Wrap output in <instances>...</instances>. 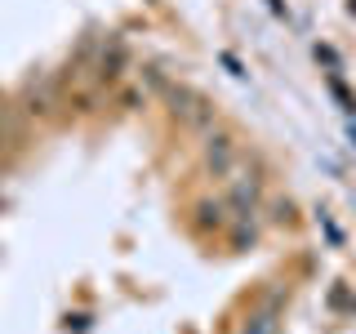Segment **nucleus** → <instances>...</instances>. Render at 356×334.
I'll list each match as a JSON object with an SVG mask.
<instances>
[{"mask_svg": "<svg viewBox=\"0 0 356 334\" xmlns=\"http://www.w3.org/2000/svg\"><path fill=\"white\" fill-rule=\"evenodd\" d=\"M200 165H205V174L209 178H232L236 174V165H241V143H236V134L232 129H205V138H200Z\"/></svg>", "mask_w": 356, "mask_h": 334, "instance_id": "nucleus-1", "label": "nucleus"}, {"mask_svg": "<svg viewBox=\"0 0 356 334\" xmlns=\"http://www.w3.org/2000/svg\"><path fill=\"white\" fill-rule=\"evenodd\" d=\"M285 289H272V294H263L259 303L245 312L241 330L236 334H281V317H285Z\"/></svg>", "mask_w": 356, "mask_h": 334, "instance_id": "nucleus-2", "label": "nucleus"}, {"mask_svg": "<svg viewBox=\"0 0 356 334\" xmlns=\"http://www.w3.org/2000/svg\"><path fill=\"white\" fill-rule=\"evenodd\" d=\"M222 205H227L232 218H259V205H263V178L245 170L241 178H232L227 196H222Z\"/></svg>", "mask_w": 356, "mask_h": 334, "instance_id": "nucleus-3", "label": "nucleus"}, {"mask_svg": "<svg viewBox=\"0 0 356 334\" xmlns=\"http://www.w3.org/2000/svg\"><path fill=\"white\" fill-rule=\"evenodd\" d=\"M125 67H129L125 40H120V36H111V40L103 45V54H98V63H94V85H98V89H111V85H120Z\"/></svg>", "mask_w": 356, "mask_h": 334, "instance_id": "nucleus-4", "label": "nucleus"}, {"mask_svg": "<svg viewBox=\"0 0 356 334\" xmlns=\"http://www.w3.org/2000/svg\"><path fill=\"white\" fill-rule=\"evenodd\" d=\"M192 214H196V232H205V237H218V232H227V223H232L222 196H200L192 205Z\"/></svg>", "mask_w": 356, "mask_h": 334, "instance_id": "nucleus-5", "label": "nucleus"}, {"mask_svg": "<svg viewBox=\"0 0 356 334\" xmlns=\"http://www.w3.org/2000/svg\"><path fill=\"white\" fill-rule=\"evenodd\" d=\"M330 308H334V312H352V317H356V294H348L343 285H334V289H330Z\"/></svg>", "mask_w": 356, "mask_h": 334, "instance_id": "nucleus-6", "label": "nucleus"}, {"mask_svg": "<svg viewBox=\"0 0 356 334\" xmlns=\"http://www.w3.org/2000/svg\"><path fill=\"white\" fill-rule=\"evenodd\" d=\"M120 107H147V94H138V89H125V94H120Z\"/></svg>", "mask_w": 356, "mask_h": 334, "instance_id": "nucleus-7", "label": "nucleus"}, {"mask_svg": "<svg viewBox=\"0 0 356 334\" xmlns=\"http://www.w3.org/2000/svg\"><path fill=\"white\" fill-rule=\"evenodd\" d=\"M316 58H321V63H325V67H330V72H339V54H334V49H330V45H316Z\"/></svg>", "mask_w": 356, "mask_h": 334, "instance_id": "nucleus-8", "label": "nucleus"}, {"mask_svg": "<svg viewBox=\"0 0 356 334\" xmlns=\"http://www.w3.org/2000/svg\"><path fill=\"white\" fill-rule=\"evenodd\" d=\"M321 228H325V237H330V245H343V232L334 228V223L325 218V209H321Z\"/></svg>", "mask_w": 356, "mask_h": 334, "instance_id": "nucleus-9", "label": "nucleus"}, {"mask_svg": "<svg viewBox=\"0 0 356 334\" xmlns=\"http://www.w3.org/2000/svg\"><path fill=\"white\" fill-rule=\"evenodd\" d=\"M289 214H294V205H289V200H276V223H289Z\"/></svg>", "mask_w": 356, "mask_h": 334, "instance_id": "nucleus-10", "label": "nucleus"}]
</instances>
